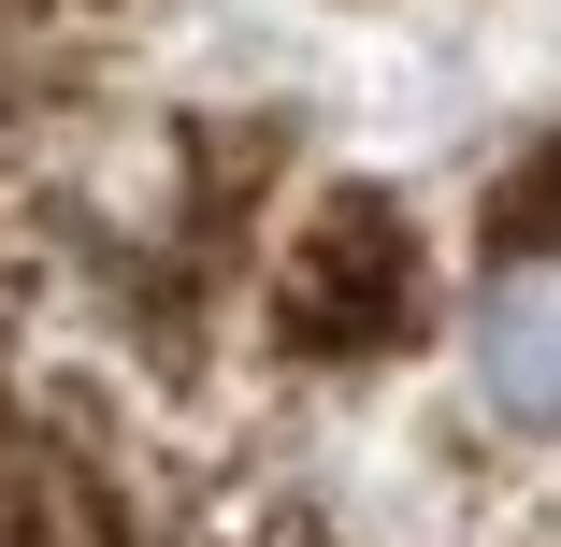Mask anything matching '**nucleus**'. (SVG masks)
I'll return each mask as SVG.
<instances>
[{
    "instance_id": "1",
    "label": "nucleus",
    "mask_w": 561,
    "mask_h": 547,
    "mask_svg": "<svg viewBox=\"0 0 561 547\" xmlns=\"http://www.w3.org/2000/svg\"><path fill=\"white\" fill-rule=\"evenodd\" d=\"M417 303V231L389 202H317L302 216V246H288V288H274V317L302 346H389V317Z\"/></svg>"
},
{
    "instance_id": "2",
    "label": "nucleus",
    "mask_w": 561,
    "mask_h": 547,
    "mask_svg": "<svg viewBox=\"0 0 561 547\" xmlns=\"http://www.w3.org/2000/svg\"><path fill=\"white\" fill-rule=\"evenodd\" d=\"M476 375H490L504 418H561V246L504 260L476 288Z\"/></svg>"
}]
</instances>
